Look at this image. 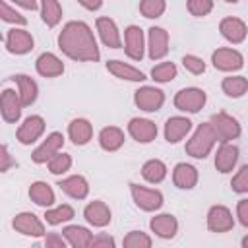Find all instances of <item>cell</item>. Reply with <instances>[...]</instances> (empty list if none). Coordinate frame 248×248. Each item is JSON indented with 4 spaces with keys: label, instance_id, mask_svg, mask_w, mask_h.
I'll return each mask as SVG.
<instances>
[{
    "label": "cell",
    "instance_id": "obj_35",
    "mask_svg": "<svg viewBox=\"0 0 248 248\" xmlns=\"http://www.w3.org/2000/svg\"><path fill=\"white\" fill-rule=\"evenodd\" d=\"M45 219H46L48 225H60L64 221H70V219H74V207L68 205V203H62L54 209H46Z\"/></svg>",
    "mask_w": 248,
    "mask_h": 248
},
{
    "label": "cell",
    "instance_id": "obj_41",
    "mask_svg": "<svg viewBox=\"0 0 248 248\" xmlns=\"http://www.w3.org/2000/svg\"><path fill=\"white\" fill-rule=\"evenodd\" d=\"M231 188L236 194H246L248 192V165H242L240 167V170L231 180Z\"/></svg>",
    "mask_w": 248,
    "mask_h": 248
},
{
    "label": "cell",
    "instance_id": "obj_42",
    "mask_svg": "<svg viewBox=\"0 0 248 248\" xmlns=\"http://www.w3.org/2000/svg\"><path fill=\"white\" fill-rule=\"evenodd\" d=\"M188 12L196 17H202V16H207L211 10H213V2L211 0H188Z\"/></svg>",
    "mask_w": 248,
    "mask_h": 248
},
{
    "label": "cell",
    "instance_id": "obj_29",
    "mask_svg": "<svg viewBox=\"0 0 248 248\" xmlns=\"http://www.w3.org/2000/svg\"><path fill=\"white\" fill-rule=\"evenodd\" d=\"M107 70H108L112 76L120 78V79H128V81H143V79H145L143 72H140L138 68L128 66V64H124V62H120V60H108V62H107Z\"/></svg>",
    "mask_w": 248,
    "mask_h": 248
},
{
    "label": "cell",
    "instance_id": "obj_46",
    "mask_svg": "<svg viewBox=\"0 0 248 248\" xmlns=\"http://www.w3.org/2000/svg\"><path fill=\"white\" fill-rule=\"evenodd\" d=\"M45 248H66V244H64V240H62L60 234L48 232L46 238H45Z\"/></svg>",
    "mask_w": 248,
    "mask_h": 248
},
{
    "label": "cell",
    "instance_id": "obj_8",
    "mask_svg": "<svg viewBox=\"0 0 248 248\" xmlns=\"http://www.w3.org/2000/svg\"><path fill=\"white\" fill-rule=\"evenodd\" d=\"M211 62L217 70L221 72H234V70H240L242 64H244V58L238 50L234 48H217L213 54H211Z\"/></svg>",
    "mask_w": 248,
    "mask_h": 248
},
{
    "label": "cell",
    "instance_id": "obj_16",
    "mask_svg": "<svg viewBox=\"0 0 248 248\" xmlns=\"http://www.w3.org/2000/svg\"><path fill=\"white\" fill-rule=\"evenodd\" d=\"M128 132L136 141L149 143L157 136V126H155V122H151L147 118H132L128 124Z\"/></svg>",
    "mask_w": 248,
    "mask_h": 248
},
{
    "label": "cell",
    "instance_id": "obj_44",
    "mask_svg": "<svg viewBox=\"0 0 248 248\" xmlns=\"http://www.w3.org/2000/svg\"><path fill=\"white\" fill-rule=\"evenodd\" d=\"M89 248H114V238L107 232H101V234L93 236V242Z\"/></svg>",
    "mask_w": 248,
    "mask_h": 248
},
{
    "label": "cell",
    "instance_id": "obj_13",
    "mask_svg": "<svg viewBox=\"0 0 248 248\" xmlns=\"http://www.w3.org/2000/svg\"><path fill=\"white\" fill-rule=\"evenodd\" d=\"M147 48H149V58L159 60L169 52V33L163 27H149L147 29Z\"/></svg>",
    "mask_w": 248,
    "mask_h": 248
},
{
    "label": "cell",
    "instance_id": "obj_28",
    "mask_svg": "<svg viewBox=\"0 0 248 248\" xmlns=\"http://www.w3.org/2000/svg\"><path fill=\"white\" fill-rule=\"evenodd\" d=\"M68 136L76 145H85L93 136V126L85 118H76L68 126Z\"/></svg>",
    "mask_w": 248,
    "mask_h": 248
},
{
    "label": "cell",
    "instance_id": "obj_11",
    "mask_svg": "<svg viewBox=\"0 0 248 248\" xmlns=\"http://www.w3.org/2000/svg\"><path fill=\"white\" fill-rule=\"evenodd\" d=\"M234 225L232 213L225 205H213L207 211V229L213 232H227Z\"/></svg>",
    "mask_w": 248,
    "mask_h": 248
},
{
    "label": "cell",
    "instance_id": "obj_45",
    "mask_svg": "<svg viewBox=\"0 0 248 248\" xmlns=\"http://www.w3.org/2000/svg\"><path fill=\"white\" fill-rule=\"evenodd\" d=\"M12 165H16V161L10 157L8 147H6V145H2V147H0V172H6Z\"/></svg>",
    "mask_w": 248,
    "mask_h": 248
},
{
    "label": "cell",
    "instance_id": "obj_27",
    "mask_svg": "<svg viewBox=\"0 0 248 248\" xmlns=\"http://www.w3.org/2000/svg\"><path fill=\"white\" fill-rule=\"evenodd\" d=\"M236 161H238V147L231 143H221L215 155V169L219 172H231Z\"/></svg>",
    "mask_w": 248,
    "mask_h": 248
},
{
    "label": "cell",
    "instance_id": "obj_34",
    "mask_svg": "<svg viewBox=\"0 0 248 248\" xmlns=\"http://www.w3.org/2000/svg\"><path fill=\"white\" fill-rule=\"evenodd\" d=\"M41 17L48 27H54L62 17V6L56 0H45L41 4Z\"/></svg>",
    "mask_w": 248,
    "mask_h": 248
},
{
    "label": "cell",
    "instance_id": "obj_10",
    "mask_svg": "<svg viewBox=\"0 0 248 248\" xmlns=\"http://www.w3.org/2000/svg\"><path fill=\"white\" fill-rule=\"evenodd\" d=\"M4 43H6L8 52H12V54H25V52H29L33 48V37H31V33L25 31V29H17V27L8 29Z\"/></svg>",
    "mask_w": 248,
    "mask_h": 248
},
{
    "label": "cell",
    "instance_id": "obj_49",
    "mask_svg": "<svg viewBox=\"0 0 248 248\" xmlns=\"http://www.w3.org/2000/svg\"><path fill=\"white\" fill-rule=\"evenodd\" d=\"M79 4H81L83 8H87V10H99V8L103 6V2H101V0H95V2H85V0H79Z\"/></svg>",
    "mask_w": 248,
    "mask_h": 248
},
{
    "label": "cell",
    "instance_id": "obj_9",
    "mask_svg": "<svg viewBox=\"0 0 248 248\" xmlns=\"http://www.w3.org/2000/svg\"><path fill=\"white\" fill-rule=\"evenodd\" d=\"M45 132V120L39 114H31L23 120V124L17 128V141L23 145H29L37 141Z\"/></svg>",
    "mask_w": 248,
    "mask_h": 248
},
{
    "label": "cell",
    "instance_id": "obj_1",
    "mask_svg": "<svg viewBox=\"0 0 248 248\" xmlns=\"http://www.w3.org/2000/svg\"><path fill=\"white\" fill-rule=\"evenodd\" d=\"M58 46L66 56L81 62H97L101 56L93 31L85 21H68L58 35Z\"/></svg>",
    "mask_w": 248,
    "mask_h": 248
},
{
    "label": "cell",
    "instance_id": "obj_4",
    "mask_svg": "<svg viewBox=\"0 0 248 248\" xmlns=\"http://www.w3.org/2000/svg\"><path fill=\"white\" fill-rule=\"evenodd\" d=\"M211 126L217 132V138L221 143H229L231 140H236L240 136V124L236 122V118H232L227 112H217L211 116Z\"/></svg>",
    "mask_w": 248,
    "mask_h": 248
},
{
    "label": "cell",
    "instance_id": "obj_21",
    "mask_svg": "<svg viewBox=\"0 0 248 248\" xmlns=\"http://www.w3.org/2000/svg\"><path fill=\"white\" fill-rule=\"evenodd\" d=\"M58 186H60V190L64 194H68L74 200H83L89 194V184H87V180L81 174H72V176L60 180Z\"/></svg>",
    "mask_w": 248,
    "mask_h": 248
},
{
    "label": "cell",
    "instance_id": "obj_20",
    "mask_svg": "<svg viewBox=\"0 0 248 248\" xmlns=\"http://www.w3.org/2000/svg\"><path fill=\"white\" fill-rule=\"evenodd\" d=\"M192 128V122L184 116H170L167 122H165V140L169 143H176L180 141Z\"/></svg>",
    "mask_w": 248,
    "mask_h": 248
},
{
    "label": "cell",
    "instance_id": "obj_3",
    "mask_svg": "<svg viewBox=\"0 0 248 248\" xmlns=\"http://www.w3.org/2000/svg\"><path fill=\"white\" fill-rule=\"evenodd\" d=\"M205 91L200 87H186L174 95V107L184 112H198L205 105Z\"/></svg>",
    "mask_w": 248,
    "mask_h": 248
},
{
    "label": "cell",
    "instance_id": "obj_39",
    "mask_svg": "<svg viewBox=\"0 0 248 248\" xmlns=\"http://www.w3.org/2000/svg\"><path fill=\"white\" fill-rule=\"evenodd\" d=\"M0 17H2L4 21H8V23H16V25H25V23H27L25 16H21L19 12H16L6 0L0 2Z\"/></svg>",
    "mask_w": 248,
    "mask_h": 248
},
{
    "label": "cell",
    "instance_id": "obj_38",
    "mask_svg": "<svg viewBox=\"0 0 248 248\" xmlns=\"http://www.w3.org/2000/svg\"><path fill=\"white\" fill-rule=\"evenodd\" d=\"M165 6H167L165 0H141V2H140V12H141L143 17L153 19V17L163 16Z\"/></svg>",
    "mask_w": 248,
    "mask_h": 248
},
{
    "label": "cell",
    "instance_id": "obj_40",
    "mask_svg": "<svg viewBox=\"0 0 248 248\" xmlns=\"http://www.w3.org/2000/svg\"><path fill=\"white\" fill-rule=\"evenodd\" d=\"M72 167V157L68 153H56L50 161H48V170L52 174H62Z\"/></svg>",
    "mask_w": 248,
    "mask_h": 248
},
{
    "label": "cell",
    "instance_id": "obj_17",
    "mask_svg": "<svg viewBox=\"0 0 248 248\" xmlns=\"http://www.w3.org/2000/svg\"><path fill=\"white\" fill-rule=\"evenodd\" d=\"M219 31H221V35H223L227 41H231V43H234V45L242 43V41L246 39V33H248L246 23H244L242 19H238V17H225V19H221Z\"/></svg>",
    "mask_w": 248,
    "mask_h": 248
},
{
    "label": "cell",
    "instance_id": "obj_14",
    "mask_svg": "<svg viewBox=\"0 0 248 248\" xmlns=\"http://www.w3.org/2000/svg\"><path fill=\"white\" fill-rule=\"evenodd\" d=\"M14 229L21 234H27V236H43L45 234V227L43 223L39 221V217L35 213H29V211H23V213H17L14 217Z\"/></svg>",
    "mask_w": 248,
    "mask_h": 248
},
{
    "label": "cell",
    "instance_id": "obj_7",
    "mask_svg": "<svg viewBox=\"0 0 248 248\" xmlns=\"http://www.w3.org/2000/svg\"><path fill=\"white\" fill-rule=\"evenodd\" d=\"M64 145V136L60 132H52L46 136V140L31 153V159L37 163V165H43V163H48L58 151L60 147Z\"/></svg>",
    "mask_w": 248,
    "mask_h": 248
},
{
    "label": "cell",
    "instance_id": "obj_50",
    "mask_svg": "<svg viewBox=\"0 0 248 248\" xmlns=\"http://www.w3.org/2000/svg\"><path fill=\"white\" fill-rule=\"evenodd\" d=\"M242 248H248V234L242 238Z\"/></svg>",
    "mask_w": 248,
    "mask_h": 248
},
{
    "label": "cell",
    "instance_id": "obj_37",
    "mask_svg": "<svg viewBox=\"0 0 248 248\" xmlns=\"http://www.w3.org/2000/svg\"><path fill=\"white\" fill-rule=\"evenodd\" d=\"M122 248H151V238L141 231H130L122 240Z\"/></svg>",
    "mask_w": 248,
    "mask_h": 248
},
{
    "label": "cell",
    "instance_id": "obj_31",
    "mask_svg": "<svg viewBox=\"0 0 248 248\" xmlns=\"http://www.w3.org/2000/svg\"><path fill=\"white\" fill-rule=\"evenodd\" d=\"M29 198L37 205H41V207H48V205L54 203V192H52V188L46 182H41V180H37V182H33L29 186Z\"/></svg>",
    "mask_w": 248,
    "mask_h": 248
},
{
    "label": "cell",
    "instance_id": "obj_2",
    "mask_svg": "<svg viewBox=\"0 0 248 248\" xmlns=\"http://www.w3.org/2000/svg\"><path fill=\"white\" fill-rule=\"evenodd\" d=\"M217 141H219V138H217V132L211 126V122H203L196 128L194 136L188 140L186 153L194 159H205Z\"/></svg>",
    "mask_w": 248,
    "mask_h": 248
},
{
    "label": "cell",
    "instance_id": "obj_5",
    "mask_svg": "<svg viewBox=\"0 0 248 248\" xmlns=\"http://www.w3.org/2000/svg\"><path fill=\"white\" fill-rule=\"evenodd\" d=\"M130 190H132V198L136 205L143 211H157L163 205V194L159 190H151V188H145L134 182L130 184Z\"/></svg>",
    "mask_w": 248,
    "mask_h": 248
},
{
    "label": "cell",
    "instance_id": "obj_22",
    "mask_svg": "<svg viewBox=\"0 0 248 248\" xmlns=\"http://www.w3.org/2000/svg\"><path fill=\"white\" fill-rule=\"evenodd\" d=\"M97 31L101 35V41L108 46V48H120V33L116 23L110 17H97Z\"/></svg>",
    "mask_w": 248,
    "mask_h": 248
},
{
    "label": "cell",
    "instance_id": "obj_19",
    "mask_svg": "<svg viewBox=\"0 0 248 248\" xmlns=\"http://www.w3.org/2000/svg\"><path fill=\"white\" fill-rule=\"evenodd\" d=\"M149 227H151V231L157 236H161V238H172L176 234V231H178V221L170 213H161V215H155L149 221Z\"/></svg>",
    "mask_w": 248,
    "mask_h": 248
},
{
    "label": "cell",
    "instance_id": "obj_36",
    "mask_svg": "<svg viewBox=\"0 0 248 248\" xmlns=\"http://www.w3.org/2000/svg\"><path fill=\"white\" fill-rule=\"evenodd\" d=\"M176 66L172 62H163V64H157L153 66L151 70V78L155 81H161V83H167V81H172L176 78Z\"/></svg>",
    "mask_w": 248,
    "mask_h": 248
},
{
    "label": "cell",
    "instance_id": "obj_26",
    "mask_svg": "<svg viewBox=\"0 0 248 248\" xmlns=\"http://www.w3.org/2000/svg\"><path fill=\"white\" fill-rule=\"evenodd\" d=\"M62 236L72 244V248H89L93 242V232L85 227H79V225L64 227Z\"/></svg>",
    "mask_w": 248,
    "mask_h": 248
},
{
    "label": "cell",
    "instance_id": "obj_24",
    "mask_svg": "<svg viewBox=\"0 0 248 248\" xmlns=\"http://www.w3.org/2000/svg\"><path fill=\"white\" fill-rule=\"evenodd\" d=\"M172 182L174 186L182 190H190L198 184V169L188 163H178L172 170Z\"/></svg>",
    "mask_w": 248,
    "mask_h": 248
},
{
    "label": "cell",
    "instance_id": "obj_30",
    "mask_svg": "<svg viewBox=\"0 0 248 248\" xmlns=\"http://www.w3.org/2000/svg\"><path fill=\"white\" fill-rule=\"evenodd\" d=\"M99 143L105 151H116L124 143V132L116 126H105L99 132Z\"/></svg>",
    "mask_w": 248,
    "mask_h": 248
},
{
    "label": "cell",
    "instance_id": "obj_47",
    "mask_svg": "<svg viewBox=\"0 0 248 248\" xmlns=\"http://www.w3.org/2000/svg\"><path fill=\"white\" fill-rule=\"evenodd\" d=\"M236 217H238V221L244 227H248V200H240L238 202V205H236Z\"/></svg>",
    "mask_w": 248,
    "mask_h": 248
},
{
    "label": "cell",
    "instance_id": "obj_15",
    "mask_svg": "<svg viewBox=\"0 0 248 248\" xmlns=\"http://www.w3.org/2000/svg\"><path fill=\"white\" fill-rule=\"evenodd\" d=\"M0 110L6 122H17L21 116V99L14 89H4L0 97Z\"/></svg>",
    "mask_w": 248,
    "mask_h": 248
},
{
    "label": "cell",
    "instance_id": "obj_33",
    "mask_svg": "<svg viewBox=\"0 0 248 248\" xmlns=\"http://www.w3.org/2000/svg\"><path fill=\"white\" fill-rule=\"evenodd\" d=\"M223 91L229 95V97H242L246 91H248V79L244 76H229L223 79L221 83Z\"/></svg>",
    "mask_w": 248,
    "mask_h": 248
},
{
    "label": "cell",
    "instance_id": "obj_12",
    "mask_svg": "<svg viewBox=\"0 0 248 248\" xmlns=\"http://www.w3.org/2000/svg\"><path fill=\"white\" fill-rule=\"evenodd\" d=\"M143 31L138 25H128L124 29V50L132 60L143 58Z\"/></svg>",
    "mask_w": 248,
    "mask_h": 248
},
{
    "label": "cell",
    "instance_id": "obj_48",
    "mask_svg": "<svg viewBox=\"0 0 248 248\" xmlns=\"http://www.w3.org/2000/svg\"><path fill=\"white\" fill-rule=\"evenodd\" d=\"M16 6H21L25 10H37V2L35 0H14Z\"/></svg>",
    "mask_w": 248,
    "mask_h": 248
},
{
    "label": "cell",
    "instance_id": "obj_6",
    "mask_svg": "<svg viewBox=\"0 0 248 248\" xmlns=\"http://www.w3.org/2000/svg\"><path fill=\"white\" fill-rule=\"evenodd\" d=\"M134 103L138 105V108L145 110V112H155L163 107L165 103V93L157 87L151 85H143L134 93Z\"/></svg>",
    "mask_w": 248,
    "mask_h": 248
},
{
    "label": "cell",
    "instance_id": "obj_18",
    "mask_svg": "<svg viewBox=\"0 0 248 248\" xmlns=\"http://www.w3.org/2000/svg\"><path fill=\"white\" fill-rule=\"evenodd\" d=\"M83 217H85L87 223L93 225V227H105V225L110 223V209H108V205H107L105 202L95 200V202H91V203L85 205Z\"/></svg>",
    "mask_w": 248,
    "mask_h": 248
},
{
    "label": "cell",
    "instance_id": "obj_25",
    "mask_svg": "<svg viewBox=\"0 0 248 248\" xmlns=\"http://www.w3.org/2000/svg\"><path fill=\"white\" fill-rule=\"evenodd\" d=\"M16 83H17V95L21 99V107H29L35 103L37 99V93H39V87L35 83V79H31L29 76L25 74H17L12 78Z\"/></svg>",
    "mask_w": 248,
    "mask_h": 248
},
{
    "label": "cell",
    "instance_id": "obj_43",
    "mask_svg": "<svg viewBox=\"0 0 248 248\" xmlns=\"http://www.w3.org/2000/svg\"><path fill=\"white\" fill-rule=\"evenodd\" d=\"M182 64L184 68L190 72V74H203L205 72V62L200 58V56H194V54H184L182 56Z\"/></svg>",
    "mask_w": 248,
    "mask_h": 248
},
{
    "label": "cell",
    "instance_id": "obj_32",
    "mask_svg": "<svg viewBox=\"0 0 248 248\" xmlns=\"http://www.w3.org/2000/svg\"><path fill=\"white\" fill-rule=\"evenodd\" d=\"M141 174L147 182L151 184H159L161 180H165L167 176V165L159 159H149L143 167H141Z\"/></svg>",
    "mask_w": 248,
    "mask_h": 248
},
{
    "label": "cell",
    "instance_id": "obj_23",
    "mask_svg": "<svg viewBox=\"0 0 248 248\" xmlns=\"http://www.w3.org/2000/svg\"><path fill=\"white\" fill-rule=\"evenodd\" d=\"M35 68H37V72H39L43 78H56V76H60V74L64 72L62 60H60L56 54H52V52H43V54L37 58Z\"/></svg>",
    "mask_w": 248,
    "mask_h": 248
}]
</instances>
